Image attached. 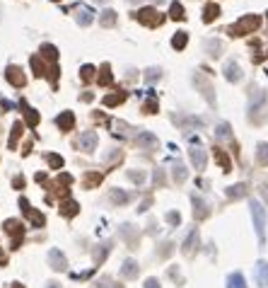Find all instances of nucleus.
<instances>
[{"label": "nucleus", "mask_w": 268, "mask_h": 288, "mask_svg": "<svg viewBox=\"0 0 268 288\" xmlns=\"http://www.w3.org/2000/svg\"><path fill=\"white\" fill-rule=\"evenodd\" d=\"M261 27V15H244V17H239L234 24H230V34L232 36H244V34H251V32H256Z\"/></svg>", "instance_id": "obj_1"}, {"label": "nucleus", "mask_w": 268, "mask_h": 288, "mask_svg": "<svg viewBox=\"0 0 268 288\" xmlns=\"http://www.w3.org/2000/svg\"><path fill=\"white\" fill-rule=\"evenodd\" d=\"M249 208H251V218H254V230L259 235V240L264 242L266 240V208H264V203L261 201H256V198H251L249 201Z\"/></svg>", "instance_id": "obj_2"}, {"label": "nucleus", "mask_w": 268, "mask_h": 288, "mask_svg": "<svg viewBox=\"0 0 268 288\" xmlns=\"http://www.w3.org/2000/svg\"><path fill=\"white\" fill-rule=\"evenodd\" d=\"M133 17L138 19L140 24H145V27H160L162 22H164V15L162 12H157L155 7H140L138 12H133Z\"/></svg>", "instance_id": "obj_3"}, {"label": "nucleus", "mask_w": 268, "mask_h": 288, "mask_svg": "<svg viewBox=\"0 0 268 288\" xmlns=\"http://www.w3.org/2000/svg\"><path fill=\"white\" fill-rule=\"evenodd\" d=\"M94 17H97V12H94L89 5H75V7H72V19H75L80 27H89V24L94 22Z\"/></svg>", "instance_id": "obj_4"}, {"label": "nucleus", "mask_w": 268, "mask_h": 288, "mask_svg": "<svg viewBox=\"0 0 268 288\" xmlns=\"http://www.w3.org/2000/svg\"><path fill=\"white\" fill-rule=\"evenodd\" d=\"M19 206H22V211H24V216L29 218V220H32V225H34V228H44V223H46V218L41 216V213H39L36 208H32V206H29V201H27V198H24V196L19 198Z\"/></svg>", "instance_id": "obj_5"}, {"label": "nucleus", "mask_w": 268, "mask_h": 288, "mask_svg": "<svg viewBox=\"0 0 268 288\" xmlns=\"http://www.w3.org/2000/svg\"><path fill=\"white\" fill-rule=\"evenodd\" d=\"M5 78H7V83H10L12 88H24V85H27V75L22 73L19 66H7Z\"/></svg>", "instance_id": "obj_6"}, {"label": "nucleus", "mask_w": 268, "mask_h": 288, "mask_svg": "<svg viewBox=\"0 0 268 288\" xmlns=\"http://www.w3.org/2000/svg\"><path fill=\"white\" fill-rule=\"evenodd\" d=\"M194 85H196L198 90H201V95H203V97H205V99H208L210 104H215L213 85H210V83H208V80H205V78H203L201 73H196V75H194Z\"/></svg>", "instance_id": "obj_7"}, {"label": "nucleus", "mask_w": 268, "mask_h": 288, "mask_svg": "<svg viewBox=\"0 0 268 288\" xmlns=\"http://www.w3.org/2000/svg\"><path fill=\"white\" fill-rule=\"evenodd\" d=\"M254 276H256V286L259 288H268V262H256L254 267Z\"/></svg>", "instance_id": "obj_8"}, {"label": "nucleus", "mask_w": 268, "mask_h": 288, "mask_svg": "<svg viewBox=\"0 0 268 288\" xmlns=\"http://www.w3.org/2000/svg\"><path fill=\"white\" fill-rule=\"evenodd\" d=\"M222 73H225V78H227L230 83H239V80L244 78V73H242V68H239L237 61H227L225 68H222Z\"/></svg>", "instance_id": "obj_9"}, {"label": "nucleus", "mask_w": 268, "mask_h": 288, "mask_svg": "<svg viewBox=\"0 0 268 288\" xmlns=\"http://www.w3.org/2000/svg\"><path fill=\"white\" fill-rule=\"evenodd\" d=\"M97 141H99V138H97V133H94V131H85V133L80 136L77 145H80V150H82V153H92V150L97 148Z\"/></svg>", "instance_id": "obj_10"}, {"label": "nucleus", "mask_w": 268, "mask_h": 288, "mask_svg": "<svg viewBox=\"0 0 268 288\" xmlns=\"http://www.w3.org/2000/svg\"><path fill=\"white\" fill-rule=\"evenodd\" d=\"M5 233L7 235H15V250H17V245L22 242V235H24V228H22V223L19 220H5Z\"/></svg>", "instance_id": "obj_11"}, {"label": "nucleus", "mask_w": 268, "mask_h": 288, "mask_svg": "<svg viewBox=\"0 0 268 288\" xmlns=\"http://www.w3.org/2000/svg\"><path fill=\"white\" fill-rule=\"evenodd\" d=\"M49 262H51V267H54L56 271H66V267H68V259H66V254L61 252V250H51L49 252Z\"/></svg>", "instance_id": "obj_12"}, {"label": "nucleus", "mask_w": 268, "mask_h": 288, "mask_svg": "<svg viewBox=\"0 0 268 288\" xmlns=\"http://www.w3.org/2000/svg\"><path fill=\"white\" fill-rule=\"evenodd\" d=\"M135 141H138V145H143V148H150V150H157V145H160L157 136H155V133H150V131H140Z\"/></svg>", "instance_id": "obj_13"}, {"label": "nucleus", "mask_w": 268, "mask_h": 288, "mask_svg": "<svg viewBox=\"0 0 268 288\" xmlns=\"http://www.w3.org/2000/svg\"><path fill=\"white\" fill-rule=\"evenodd\" d=\"M56 126L61 128V131H70L75 126V116H72V111H61L58 116H56Z\"/></svg>", "instance_id": "obj_14"}, {"label": "nucleus", "mask_w": 268, "mask_h": 288, "mask_svg": "<svg viewBox=\"0 0 268 288\" xmlns=\"http://www.w3.org/2000/svg\"><path fill=\"white\" fill-rule=\"evenodd\" d=\"M189 158H191L196 170H205V150H203V148H191V150H189Z\"/></svg>", "instance_id": "obj_15"}, {"label": "nucleus", "mask_w": 268, "mask_h": 288, "mask_svg": "<svg viewBox=\"0 0 268 288\" xmlns=\"http://www.w3.org/2000/svg\"><path fill=\"white\" fill-rule=\"evenodd\" d=\"M205 54L210 56V58H220V54H222V41L220 39H205Z\"/></svg>", "instance_id": "obj_16"}, {"label": "nucleus", "mask_w": 268, "mask_h": 288, "mask_svg": "<svg viewBox=\"0 0 268 288\" xmlns=\"http://www.w3.org/2000/svg\"><path fill=\"white\" fill-rule=\"evenodd\" d=\"M217 15H220V5H217V2H208V5L203 7V22H205V24L215 22Z\"/></svg>", "instance_id": "obj_17"}, {"label": "nucleus", "mask_w": 268, "mask_h": 288, "mask_svg": "<svg viewBox=\"0 0 268 288\" xmlns=\"http://www.w3.org/2000/svg\"><path fill=\"white\" fill-rule=\"evenodd\" d=\"M109 198H111V203H116V206H124L131 201V194L124 192V189H109Z\"/></svg>", "instance_id": "obj_18"}, {"label": "nucleus", "mask_w": 268, "mask_h": 288, "mask_svg": "<svg viewBox=\"0 0 268 288\" xmlns=\"http://www.w3.org/2000/svg\"><path fill=\"white\" fill-rule=\"evenodd\" d=\"M191 201H194V216H196L198 220H203V218L208 216V203L201 196H191Z\"/></svg>", "instance_id": "obj_19"}, {"label": "nucleus", "mask_w": 268, "mask_h": 288, "mask_svg": "<svg viewBox=\"0 0 268 288\" xmlns=\"http://www.w3.org/2000/svg\"><path fill=\"white\" fill-rule=\"evenodd\" d=\"M39 56H41V58H46V61H51V63H56V61H58V49H56L54 44H41Z\"/></svg>", "instance_id": "obj_20"}, {"label": "nucleus", "mask_w": 268, "mask_h": 288, "mask_svg": "<svg viewBox=\"0 0 268 288\" xmlns=\"http://www.w3.org/2000/svg\"><path fill=\"white\" fill-rule=\"evenodd\" d=\"M19 107H22V111H24V119H27V124H29V126H36V124H39V114H36V109H32L29 104H27V102H24V99L19 102Z\"/></svg>", "instance_id": "obj_21"}, {"label": "nucleus", "mask_w": 268, "mask_h": 288, "mask_svg": "<svg viewBox=\"0 0 268 288\" xmlns=\"http://www.w3.org/2000/svg\"><path fill=\"white\" fill-rule=\"evenodd\" d=\"M99 24H102V27H114V24H116V12H114V10H102V12H99Z\"/></svg>", "instance_id": "obj_22"}, {"label": "nucleus", "mask_w": 268, "mask_h": 288, "mask_svg": "<svg viewBox=\"0 0 268 288\" xmlns=\"http://www.w3.org/2000/svg\"><path fill=\"white\" fill-rule=\"evenodd\" d=\"M121 274H124L126 279H135V276H138V264H135L133 259H126L124 267H121Z\"/></svg>", "instance_id": "obj_23"}, {"label": "nucleus", "mask_w": 268, "mask_h": 288, "mask_svg": "<svg viewBox=\"0 0 268 288\" xmlns=\"http://www.w3.org/2000/svg\"><path fill=\"white\" fill-rule=\"evenodd\" d=\"M227 288H247V281H244V276L239 274V271H234L227 276Z\"/></svg>", "instance_id": "obj_24"}, {"label": "nucleus", "mask_w": 268, "mask_h": 288, "mask_svg": "<svg viewBox=\"0 0 268 288\" xmlns=\"http://www.w3.org/2000/svg\"><path fill=\"white\" fill-rule=\"evenodd\" d=\"M213 150H215V160H217V165H220L225 172H230V170H232V162H230V158H227V155H225L220 148H213Z\"/></svg>", "instance_id": "obj_25"}, {"label": "nucleus", "mask_w": 268, "mask_h": 288, "mask_svg": "<svg viewBox=\"0 0 268 288\" xmlns=\"http://www.w3.org/2000/svg\"><path fill=\"white\" fill-rule=\"evenodd\" d=\"M126 99V92H114V95H107L104 97V107H119Z\"/></svg>", "instance_id": "obj_26"}, {"label": "nucleus", "mask_w": 268, "mask_h": 288, "mask_svg": "<svg viewBox=\"0 0 268 288\" xmlns=\"http://www.w3.org/2000/svg\"><path fill=\"white\" fill-rule=\"evenodd\" d=\"M186 44H189V34L186 32H177V34L172 36V46L181 51V49H186Z\"/></svg>", "instance_id": "obj_27"}, {"label": "nucleus", "mask_w": 268, "mask_h": 288, "mask_svg": "<svg viewBox=\"0 0 268 288\" xmlns=\"http://www.w3.org/2000/svg\"><path fill=\"white\" fill-rule=\"evenodd\" d=\"M29 63H32V71H34L36 78H41V75L46 73V66H44L41 56H32V58H29Z\"/></svg>", "instance_id": "obj_28"}, {"label": "nucleus", "mask_w": 268, "mask_h": 288, "mask_svg": "<svg viewBox=\"0 0 268 288\" xmlns=\"http://www.w3.org/2000/svg\"><path fill=\"white\" fill-rule=\"evenodd\" d=\"M97 80H99V85H109V83L114 80V75H111V66H109V63H104V66L99 68V78H97Z\"/></svg>", "instance_id": "obj_29"}, {"label": "nucleus", "mask_w": 268, "mask_h": 288, "mask_svg": "<svg viewBox=\"0 0 268 288\" xmlns=\"http://www.w3.org/2000/svg\"><path fill=\"white\" fill-rule=\"evenodd\" d=\"M160 78H162V68H157V66H152V68H147V71H145V83H147V85L157 83Z\"/></svg>", "instance_id": "obj_30"}, {"label": "nucleus", "mask_w": 268, "mask_h": 288, "mask_svg": "<svg viewBox=\"0 0 268 288\" xmlns=\"http://www.w3.org/2000/svg\"><path fill=\"white\" fill-rule=\"evenodd\" d=\"M256 160H259V165H268V143L256 145Z\"/></svg>", "instance_id": "obj_31"}, {"label": "nucleus", "mask_w": 268, "mask_h": 288, "mask_svg": "<svg viewBox=\"0 0 268 288\" xmlns=\"http://www.w3.org/2000/svg\"><path fill=\"white\" fill-rule=\"evenodd\" d=\"M169 17H172V19H184V17H186V15H184V5H181V2L174 0V2L169 5Z\"/></svg>", "instance_id": "obj_32"}, {"label": "nucleus", "mask_w": 268, "mask_h": 288, "mask_svg": "<svg viewBox=\"0 0 268 288\" xmlns=\"http://www.w3.org/2000/svg\"><path fill=\"white\" fill-rule=\"evenodd\" d=\"M94 73H97V68L89 66V63H85V66L80 68V80H82V83H89V80L94 78Z\"/></svg>", "instance_id": "obj_33"}, {"label": "nucleus", "mask_w": 268, "mask_h": 288, "mask_svg": "<svg viewBox=\"0 0 268 288\" xmlns=\"http://www.w3.org/2000/svg\"><path fill=\"white\" fill-rule=\"evenodd\" d=\"M22 128H24V124L22 121H15V126H12V133H10V148H15L19 141V136H22Z\"/></svg>", "instance_id": "obj_34"}, {"label": "nucleus", "mask_w": 268, "mask_h": 288, "mask_svg": "<svg viewBox=\"0 0 268 288\" xmlns=\"http://www.w3.org/2000/svg\"><path fill=\"white\" fill-rule=\"evenodd\" d=\"M61 213L63 216H77V203L75 201H63L61 203Z\"/></svg>", "instance_id": "obj_35"}, {"label": "nucleus", "mask_w": 268, "mask_h": 288, "mask_svg": "<svg viewBox=\"0 0 268 288\" xmlns=\"http://www.w3.org/2000/svg\"><path fill=\"white\" fill-rule=\"evenodd\" d=\"M244 194H247V187H244V184H234V187L227 189V196L230 198H242Z\"/></svg>", "instance_id": "obj_36"}, {"label": "nucleus", "mask_w": 268, "mask_h": 288, "mask_svg": "<svg viewBox=\"0 0 268 288\" xmlns=\"http://www.w3.org/2000/svg\"><path fill=\"white\" fill-rule=\"evenodd\" d=\"M196 242H198V233H196V230H191V233H189V237H186V242H184V252L191 254V252H194V245H196Z\"/></svg>", "instance_id": "obj_37"}, {"label": "nucleus", "mask_w": 268, "mask_h": 288, "mask_svg": "<svg viewBox=\"0 0 268 288\" xmlns=\"http://www.w3.org/2000/svg\"><path fill=\"white\" fill-rule=\"evenodd\" d=\"M143 111L145 114H157V99H155L152 95H150V99L143 104Z\"/></svg>", "instance_id": "obj_38"}, {"label": "nucleus", "mask_w": 268, "mask_h": 288, "mask_svg": "<svg viewBox=\"0 0 268 288\" xmlns=\"http://www.w3.org/2000/svg\"><path fill=\"white\" fill-rule=\"evenodd\" d=\"M128 180L135 182V184H143V182H145V172H140V170H128Z\"/></svg>", "instance_id": "obj_39"}, {"label": "nucleus", "mask_w": 268, "mask_h": 288, "mask_svg": "<svg viewBox=\"0 0 268 288\" xmlns=\"http://www.w3.org/2000/svg\"><path fill=\"white\" fill-rule=\"evenodd\" d=\"M215 136H217V138H230V136H232V133H230V124H225V121H222V124H217Z\"/></svg>", "instance_id": "obj_40"}, {"label": "nucleus", "mask_w": 268, "mask_h": 288, "mask_svg": "<svg viewBox=\"0 0 268 288\" xmlns=\"http://www.w3.org/2000/svg\"><path fill=\"white\" fill-rule=\"evenodd\" d=\"M97 247H99V250H94V259H97V264H99V262L104 259V254L111 250V245H97Z\"/></svg>", "instance_id": "obj_41"}, {"label": "nucleus", "mask_w": 268, "mask_h": 288, "mask_svg": "<svg viewBox=\"0 0 268 288\" xmlns=\"http://www.w3.org/2000/svg\"><path fill=\"white\" fill-rule=\"evenodd\" d=\"M46 160H49V165H51V167H56V170H61V167H63V158H61V155H56V153H51Z\"/></svg>", "instance_id": "obj_42"}, {"label": "nucleus", "mask_w": 268, "mask_h": 288, "mask_svg": "<svg viewBox=\"0 0 268 288\" xmlns=\"http://www.w3.org/2000/svg\"><path fill=\"white\" fill-rule=\"evenodd\" d=\"M184 180H186V170H184L181 165H177V167H174V182H177V184H181Z\"/></svg>", "instance_id": "obj_43"}, {"label": "nucleus", "mask_w": 268, "mask_h": 288, "mask_svg": "<svg viewBox=\"0 0 268 288\" xmlns=\"http://www.w3.org/2000/svg\"><path fill=\"white\" fill-rule=\"evenodd\" d=\"M102 182V175H85V184L87 187H97Z\"/></svg>", "instance_id": "obj_44"}, {"label": "nucleus", "mask_w": 268, "mask_h": 288, "mask_svg": "<svg viewBox=\"0 0 268 288\" xmlns=\"http://www.w3.org/2000/svg\"><path fill=\"white\" fill-rule=\"evenodd\" d=\"M167 220H169L172 225H179V223H181V216H179L177 211H172V213H167Z\"/></svg>", "instance_id": "obj_45"}, {"label": "nucleus", "mask_w": 268, "mask_h": 288, "mask_svg": "<svg viewBox=\"0 0 268 288\" xmlns=\"http://www.w3.org/2000/svg\"><path fill=\"white\" fill-rule=\"evenodd\" d=\"M145 288H160V281H157V279H147V281H145Z\"/></svg>", "instance_id": "obj_46"}, {"label": "nucleus", "mask_w": 268, "mask_h": 288, "mask_svg": "<svg viewBox=\"0 0 268 288\" xmlns=\"http://www.w3.org/2000/svg\"><path fill=\"white\" fill-rule=\"evenodd\" d=\"M162 182H164V175H162V170H155V184L160 187Z\"/></svg>", "instance_id": "obj_47"}, {"label": "nucleus", "mask_w": 268, "mask_h": 288, "mask_svg": "<svg viewBox=\"0 0 268 288\" xmlns=\"http://www.w3.org/2000/svg\"><path fill=\"white\" fill-rule=\"evenodd\" d=\"M126 2H143V0H126ZM152 2H164V0H152Z\"/></svg>", "instance_id": "obj_48"}, {"label": "nucleus", "mask_w": 268, "mask_h": 288, "mask_svg": "<svg viewBox=\"0 0 268 288\" xmlns=\"http://www.w3.org/2000/svg\"><path fill=\"white\" fill-rule=\"evenodd\" d=\"M46 288H61V286H58V284H49V286H46Z\"/></svg>", "instance_id": "obj_49"}, {"label": "nucleus", "mask_w": 268, "mask_h": 288, "mask_svg": "<svg viewBox=\"0 0 268 288\" xmlns=\"http://www.w3.org/2000/svg\"><path fill=\"white\" fill-rule=\"evenodd\" d=\"M94 2H107V0H94Z\"/></svg>", "instance_id": "obj_50"}, {"label": "nucleus", "mask_w": 268, "mask_h": 288, "mask_svg": "<svg viewBox=\"0 0 268 288\" xmlns=\"http://www.w3.org/2000/svg\"><path fill=\"white\" fill-rule=\"evenodd\" d=\"M51 2H61V0H51Z\"/></svg>", "instance_id": "obj_51"}, {"label": "nucleus", "mask_w": 268, "mask_h": 288, "mask_svg": "<svg viewBox=\"0 0 268 288\" xmlns=\"http://www.w3.org/2000/svg\"><path fill=\"white\" fill-rule=\"evenodd\" d=\"M114 288H124V286H114Z\"/></svg>", "instance_id": "obj_52"}]
</instances>
